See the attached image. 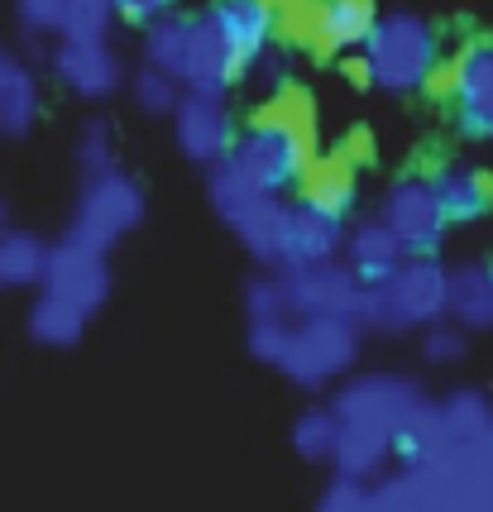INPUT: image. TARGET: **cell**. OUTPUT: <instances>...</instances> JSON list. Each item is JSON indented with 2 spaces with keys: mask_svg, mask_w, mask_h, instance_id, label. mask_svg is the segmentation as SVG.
<instances>
[{
  "mask_svg": "<svg viewBox=\"0 0 493 512\" xmlns=\"http://www.w3.org/2000/svg\"><path fill=\"white\" fill-rule=\"evenodd\" d=\"M48 264V240H39L34 230H15L0 225V292L39 288Z\"/></svg>",
  "mask_w": 493,
  "mask_h": 512,
  "instance_id": "cell-24",
  "label": "cell"
},
{
  "mask_svg": "<svg viewBox=\"0 0 493 512\" xmlns=\"http://www.w3.org/2000/svg\"><path fill=\"white\" fill-rule=\"evenodd\" d=\"M34 125H39V77L29 63L10 58L0 72V134L24 139Z\"/></svg>",
  "mask_w": 493,
  "mask_h": 512,
  "instance_id": "cell-23",
  "label": "cell"
},
{
  "mask_svg": "<svg viewBox=\"0 0 493 512\" xmlns=\"http://www.w3.org/2000/svg\"><path fill=\"white\" fill-rule=\"evenodd\" d=\"M130 91H135V106L144 115H173V106H178V96H182V82L173 72L144 63L135 77H130Z\"/></svg>",
  "mask_w": 493,
  "mask_h": 512,
  "instance_id": "cell-28",
  "label": "cell"
},
{
  "mask_svg": "<svg viewBox=\"0 0 493 512\" xmlns=\"http://www.w3.org/2000/svg\"><path fill=\"white\" fill-rule=\"evenodd\" d=\"M312 134H292L283 125H269L259 120L254 130L235 134L230 154L221 158L225 168L235 173L240 182L259 187V192H283L292 182L302 178V168L312 163Z\"/></svg>",
  "mask_w": 493,
  "mask_h": 512,
  "instance_id": "cell-7",
  "label": "cell"
},
{
  "mask_svg": "<svg viewBox=\"0 0 493 512\" xmlns=\"http://www.w3.org/2000/svg\"><path fill=\"white\" fill-rule=\"evenodd\" d=\"M77 168H82V178L115 168V130L106 120H87L82 125V134H77Z\"/></svg>",
  "mask_w": 493,
  "mask_h": 512,
  "instance_id": "cell-31",
  "label": "cell"
},
{
  "mask_svg": "<svg viewBox=\"0 0 493 512\" xmlns=\"http://www.w3.org/2000/svg\"><path fill=\"white\" fill-rule=\"evenodd\" d=\"M436 422H441L446 441H474L493 426V407L479 388H455L450 398L436 402Z\"/></svg>",
  "mask_w": 493,
  "mask_h": 512,
  "instance_id": "cell-26",
  "label": "cell"
},
{
  "mask_svg": "<svg viewBox=\"0 0 493 512\" xmlns=\"http://www.w3.org/2000/svg\"><path fill=\"white\" fill-rule=\"evenodd\" d=\"M269 273L278 278L288 316H350V321H359L364 278H355V268L340 254L336 259H316V264L269 268Z\"/></svg>",
  "mask_w": 493,
  "mask_h": 512,
  "instance_id": "cell-8",
  "label": "cell"
},
{
  "mask_svg": "<svg viewBox=\"0 0 493 512\" xmlns=\"http://www.w3.org/2000/svg\"><path fill=\"white\" fill-rule=\"evenodd\" d=\"M336 474H355V479H379L393 465V431L364 422H340L336 450H331Z\"/></svg>",
  "mask_w": 493,
  "mask_h": 512,
  "instance_id": "cell-19",
  "label": "cell"
},
{
  "mask_svg": "<svg viewBox=\"0 0 493 512\" xmlns=\"http://www.w3.org/2000/svg\"><path fill=\"white\" fill-rule=\"evenodd\" d=\"M450 106L470 139H493V39H474L455 53Z\"/></svg>",
  "mask_w": 493,
  "mask_h": 512,
  "instance_id": "cell-14",
  "label": "cell"
},
{
  "mask_svg": "<svg viewBox=\"0 0 493 512\" xmlns=\"http://www.w3.org/2000/svg\"><path fill=\"white\" fill-rule=\"evenodd\" d=\"M336 436H340V417L331 407H307V412L292 422V450H297L307 465H331Z\"/></svg>",
  "mask_w": 493,
  "mask_h": 512,
  "instance_id": "cell-27",
  "label": "cell"
},
{
  "mask_svg": "<svg viewBox=\"0 0 493 512\" xmlns=\"http://www.w3.org/2000/svg\"><path fill=\"white\" fill-rule=\"evenodd\" d=\"M340 259L355 268V278L379 283V278H388L393 268L403 264L407 249L398 245V235H393L379 216H364V221H355L350 230H345V240H340Z\"/></svg>",
  "mask_w": 493,
  "mask_h": 512,
  "instance_id": "cell-17",
  "label": "cell"
},
{
  "mask_svg": "<svg viewBox=\"0 0 493 512\" xmlns=\"http://www.w3.org/2000/svg\"><path fill=\"white\" fill-rule=\"evenodd\" d=\"M431 192L441 201L446 225H474L493 211V173L470 163H441L431 173Z\"/></svg>",
  "mask_w": 493,
  "mask_h": 512,
  "instance_id": "cell-16",
  "label": "cell"
},
{
  "mask_svg": "<svg viewBox=\"0 0 493 512\" xmlns=\"http://www.w3.org/2000/svg\"><path fill=\"white\" fill-rule=\"evenodd\" d=\"M446 316L465 331L493 326V273L489 264H455L446 268Z\"/></svg>",
  "mask_w": 493,
  "mask_h": 512,
  "instance_id": "cell-18",
  "label": "cell"
},
{
  "mask_svg": "<svg viewBox=\"0 0 493 512\" xmlns=\"http://www.w3.org/2000/svg\"><path fill=\"white\" fill-rule=\"evenodd\" d=\"M359 340L364 326L350 316H292L273 369L297 388H326L355 369Z\"/></svg>",
  "mask_w": 493,
  "mask_h": 512,
  "instance_id": "cell-4",
  "label": "cell"
},
{
  "mask_svg": "<svg viewBox=\"0 0 493 512\" xmlns=\"http://www.w3.org/2000/svg\"><path fill=\"white\" fill-rule=\"evenodd\" d=\"M87 312H77L72 302L63 297H53V292H39L34 297V307H29V340L34 345H44V350H72V345H82V335H87Z\"/></svg>",
  "mask_w": 493,
  "mask_h": 512,
  "instance_id": "cell-25",
  "label": "cell"
},
{
  "mask_svg": "<svg viewBox=\"0 0 493 512\" xmlns=\"http://www.w3.org/2000/svg\"><path fill=\"white\" fill-rule=\"evenodd\" d=\"M316 512H374V489L369 479H355V474H336L321 498H316Z\"/></svg>",
  "mask_w": 493,
  "mask_h": 512,
  "instance_id": "cell-32",
  "label": "cell"
},
{
  "mask_svg": "<svg viewBox=\"0 0 493 512\" xmlns=\"http://www.w3.org/2000/svg\"><path fill=\"white\" fill-rule=\"evenodd\" d=\"M173 139H178L182 158L192 163H221L235 144V115L225 91L216 87H182L178 106H173Z\"/></svg>",
  "mask_w": 493,
  "mask_h": 512,
  "instance_id": "cell-11",
  "label": "cell"
},
{
  "mask_svg": "<svg viewBox=\"0 0 493 512\" xmlns=\"http://www.w3.org/2000/svg\"><path fill=\"white\" fill-rule=\"evenodd\" d=\"M336 154H345L355 168H359V163H374V139H369V130H350Z\"/></svg>",
  "mask_w": 493,
  "mask_h": 512,
  "instance_id": "cell-35",
  "label": "cell"
},
{
  "mask_svg": "<svg viewBox=\"0 0 493 512\" xmlns=\"http://www.w3.org/2000/svg\"><path fill=\"white\" fill-rule=\"evenodd\" d=\"M297 182H302V201H307V206L326 211V216H336V221L350 216V206H355V163H350L345 154L312 158Z\"/></svg>",
  "mask_w": 493,
  "mask_h": 512,
  "instance_id": "cell-20",
  "label": "cell"
},
{
  "mask_svg": "<svg viewBox=\"0 0 493 512\" xmlns=\"http://www.w3.org/2000/svg\"><path fill=\"white\" fill-rule=\"evenodd\" d=\"M422 407H426L422 383L407 379V374H355V379L340 383L336 402H331V412L340 422H364V426H383V431H398Z\"/></svg>",
  "mask_w": 493,
  "mask_h": 512,
  "instance_id": "cell-9",
  "label": "cell"
},
{
  "mask_svg": "<svg viewBox=\"0 0 493 512\" xmlns=\"http://www.w3.org/2000/svg\"><path fill=\"white\" fill-rule=\"evenodd\" d=\"M39 292H53V297L72 302L77 312L96 316L106 307V297H111V259H106V249L63 235L58 245H48V264H44Z\"/></svg>",
  "mask_w": 493,
  "mask_h": 512,
  "instance_id": "cell-10",
  "label": "cell"
},
{
  "mask_svg": "<svg viewBox=\"0 0 493 512\" xmlns=\"http://www.w3.org/2000/svg\"><path fill=\"white\" fill-rule=\"evenodd\" d=\"M206 197L216 206V216L230 225V235L245 245V254L259 268H283L288 264V221H292V201H283V192H259L240 182L225 163H211L206 178Z\"/></svg>",
  "mask_w": 493,
  "mask_h": 512,
  "instance_id": "cell-3",
  "label": "cell"
},
{
  "mask_svg": "<svg viewBox=\"0 0 493 512\" xmlns=\"http://www.w3.org/2000/svg\"><path fill=\"white\" fill-rule=\"evenodd\" d=\"M0 225H10V211H5V197H0Z\"/></svg>",
  "mask_w": 493,
  "mask_h": 512,
  "instance_id": "cell-37",
  "label": "cell"
},
{
  "mask_svg": "<svg viewBox=\"0 0 493 512\" xmlns=\"http://www.w3.org/2000/svg\"><path fill=\"white\" fill-rule=\"evenodd\" d=\"M489 273H493V259H489Z\"/></svg>",
  "mask_w": 493,
  "mask_h": 512,
  "instance_id": "cell-38",
  "label": "cell"
},
{
  "mask_svg": "<svg viewBox=\"0 0 493 512\" xmlns=\"http://www.w3.org/2000/svg\"><path fill=\"white\" fill-rule=\"evenodd\" d=\"M379 221L398 235L407 254H436L446 240V216L431 192V178H398L379 201Z\"/></svg>",
  "mask_w": 493,
  "mask_h": 512,
  "instance_id": "cell-12",
  "label": "cell"
},
{
  "mask_svg": "<svg viewBox=\"0 0 493 512\" xmlns=\"http://www.w3.org/2000/svg\"><path fill=\"white\" fill-rule=\"evenodd\" d=\"M245 82V67L230 53L221 24L211 15H192V29H187V58H182V87H235Z\"/></svg>",
  "mask_w": 493,
  "mask_h": 512,
  "instance_id": "cell-15",
  "label": "cell"
},
{
  "mask_svg": "<svg viewBox=\"0 0 493 512\" xmlns=\"http://www.w3.org/2000/svg\"><path fill=\"white\" fill-rule=\"evenodd\" d=\"M422 355H426V364L450 369V364H460V359L470 355V331L455 326L450 316H441V321H431L422 331Z\"/></svg>",
  "mask_w": 493,
  "mask_h": 512,
  "instance_id": "cell-29",
  "label": "cell"
},
{
  "mask_svg": "<svg viewBox=\"0 0 493 512\" xmlns=\"http://www.w3.org/2000/svg\"><path fill=\"white\" fill-rule=\"evenodd\" d=\"M168 5H173V0H111L115 20L135 24V29H144V24H154L158 15H168Z\"/></svg>",
  "mask_w": 493,
  "mask_h": 512,
  "instance_id": "cell-34",
  "label": "cell"
},
{
  "mask_svg": "<svg viewBox=\"0 0 493 512\" xmlns=\"http://www.w3.org/2000/svg\"><path fill=\"white\" fill-rule=\"evenodd\" d=\"M340 72H345V82H350V87H359V91H369V87H374V72H369V58H345V63H340Z\"/></svg>",
  "mask_w": 493,
  "mask_h": 512,
  "instance_id": "cell-36",
  "label": "cell"
},
{
  "mask_svg": "<svg viewBox=\"0 0 493 512\" xmlns=\"http://www.w3.org/2000/svg\"><path fill=\"white\" fill-rule=\"evenodd\" d=\"M139 221H144V187L130 173H120V163H115L106 173H87L82 178L68 235L111 254L130 230H139Z\"/></svg>",
  "mask_w": 493,
  "mask_h": 512,
  "instance_id": "cell-6",
  "label": "cell"
},
{
  "mask_svg": "<svg viewBox=\"0 0 493 512\" xmlns=\"http://www.w3.org/2000/svg\"><path fill=\"white\" fill-rule=\"evenodd\" d=\"M15 24L24 39H58L68 29V0H15Z\"/></svg>",
  "mask_w": 493,
  "mask_h": 512,
  "instance_id": "cell-30",
  "label": "cell"
},
{
  "mask_svg": "<svg viewBox=\"0 0 493 512\" xmlns=\"http://www.w3.org/2000/svg\"><path fill=\"white\" fill-rule=\"evenodd\" d=\"M379 20L374 0H321L316 5V53H336V48H359L369 39V29Z\"/></svg>",
  "mask_w": 493,
  "mask_h": 512,
  "instance_id": "cell-22",
  "label": "cell"
},
{
  "mask_svg": "<svg viewBox=\"0 0 493 512\" xmlns=\"http://www.w3.org/2000/svg\"><path fill=\"white\" fill-rule=\"evenodd\" d=\"M446 316V264L436 254H407L379 283H364L359 326L374 335H412Z\"/></svg>",
  "mask_w": 493,
  "mask_h": 512,
  "instance_id": "cell-2",
  "label": "cell"
},
{
  "mask_svg": "<svg viewBox=\"0 0 493 512\" xmlns=\"http://www.w3.org/2000/svg\"><path fill=\"white\" fill-rule=\"evenodd\" d=\"M340 240H345V221L316 211L307 201H292V221H288V264H316V259H336Z\"/></svg>",
  "mask_w": 493,
  "mask_h": 512,
  "instance_id": "cell-21",
  "label": "cell"
},
{
  "mask_svg": "<svg viewBox=\"0 0 493 512\" xmlns=\"http://www.w3.org/2000/svg\"><path fill=\"white\" fill-rule=\"evenodd\" d=\"M115 10L111 0H68V29L63 34H82V39H111Z\"/></svg>",
  "mask_w": 493,
  "mask_h": 512,
  "instance_id": "cell-33",
  "label": "cell"
},
{
  "mask_svg": "<svg viewBox=\"0 0 493 512\" xmlns=\"http://www.w3.org/2000/svg\"><path fill=\"white\" fill-rule=\"evenodd\" d=\"M374 512H493V426L403 465V479L374 489Z\"/></svg>",
  "mask_w": 493,
  "mask_h": 512,
  "instance_id": "cell-1",
  "label": "cell"
},
{
  "mask_svg": "<svg viewBox=\"0 0 493 512\" xmlns=\"http://www.w3.org/2000/svg\"><path fill=\"white\" fill-rule=\"evenodd\" d=\"M48 63L58 72V82L77 91L82 101H106L125 87V67L111 39H82V34H58V44L48 53Z\"/></svg>",
  "mask_w": 493,
  "mask_h": 512,
  "instance_id": "cell-13",
  "label": "cell"
},
{
  "mask_svg": "<svg viewBox=\"0 0 493 512\" xmlns=\"http://www.w3.org/2000/svg\"><path fill=\"white\" fill-rule=\"evenodd\" d=\"M364 58H369V72H374V87L388 91V96H412V91L426 87L431 67L441 63V39L431 20L412 15V10H393V15H379L369 39H364Z\"/></svg>",
  "mask_w": 493,
  "mask_h": 512,
  "instance_id": "cell-5",
  "label": "cell"
}]
</instances>
